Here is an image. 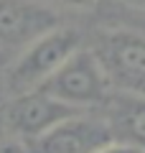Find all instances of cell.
<instances>
[{"label":"cell","mask_w":145,"mask_h":153,"mask_svg":"<svg viewBox=\"0 0 145 153\" xmlns=\"http://www.w3.org/2000/svg\"><path fill=\"white\" fill-rule=\"evenodd\" d=\"M38 89L84 112L89 107L102 105L107 94L112 92V84H109L97 54L92 49L79 46Z\"/></svg>","instance_id":"6da1fadb"},{"label":"cell","mask_w":145,"mask_h":153,"mask_svg":"<svg viewBox=\"0 0 145 153\" xmlns=\"http://www.w3.org/2000/svg\"><path fill=\"white\" fill-rule=\"evenodd\" d=\"M79 46L81 38L74 28L56 26L46 31L43 36H38L36 41H31L18 51V59L8 71V87L16 94L41 87Z\"/></svg>","instance_id":"7a4b0ae2"},{"label":"cell","mask_w":145,"mask_h":153,"mask_svg":"<svg viewBox=\"0 0 145 153\" xmlns=\"http://www.w3.org/2000/svg\"><path fill=\"white\" fill-rule=\"evenodd\" d=\"M112 89L145 94V33L107 31L92 49Z\"/></svg>","instance_id":"3957f363"},{"label":"cell","mask_w":145,"mask_h":153,"mask_svg":"<svg viewBox=\"0 0 145 153\" xmlns=\"http://www.w3.org/2000/svg\"><path fill=\"white\" fill-rule=\"evenodd\" d=\"M81 112V110L64 105L61 100L51 97L43 89H28V92H18L8 105H3V115H5V128L8 135L21 138L26 143H33L48 133L54 125L61 120L71 117V115Z\"/></svg>","instance_id":"277c9868"},{"label":"cell","mask_w":145,"mask_h":153,"mask_svg":"<svg viewBox=\"0 0 145 153\" xmlns=\"http://www.w3.org/2000/svg\"><path fill=\"white\" fill-rule=\"evenodd\" d=\"M107 143H112V133L102 115L76 112L28 146L31 153H97Z\"/></svg>","instance_id":"5b68a950"},{"label":"cell","mask_w":145,"mask_h":153,"mask_svg":"<svg viewBox=\"0 0 145 153\" xmlns=\"http://www.w3.org/2000/svg\"><path fill=\"white\" fill-rule=\"evenodd\" d=\"M59 26V13L41 0H0V44L21 51Z\"/></svg>","instance_id":"8992f818"},{"label":"cell","mask_w":145,"mask_h":153,"mask_svg":"<svg viewBox=\"0 0 145 153\" xmlns=\"http://www.w3.org/2000/svg\"><path fill=\"white\" fill-rule=\"evenodd\" d=\"M99 107L104 123L109 125L112 140L135 146L145 153V94L115 89Z\"/></svg>","instance_id":"52a82bcc"},{"label":"cell","mask_w":145,"mask_h":153,"mask_svg":"<svg viewBox=\"0 0 145 153\" xmlns=\"http://www.w3.org/2000/svg\"><path fill=\"white\" fill-rule=\"evenodd\" d=\"M0 153H31V146L21 138H3L0 140Z\"/></svg>","instance_id":"ba28073f"},{"label":"cell","mask_w":145,"mask_h":153,"mask_svg":"<svg viewBox=\"0 0 145 153\" xmlns=\"http://www.w3.org/2000/svg\"><path fill=\"white\" fill-rule=\"evenodd\" d=\"M46 5H64V8H74V10H89L97 5V0H41Z\"/></svg>","instance_id":"9c48e42d"},{"label":"cell","mask_w":145,"mask_h":153,"mask_svg":"<svg viewBox=\"0 0 145 153\" xmlns=\"http://www.w3.org/2000/svg\"><path fill=\"white\" fill-rule=\"evenodd\" d=\"M97 153H143V151H140V148H135V146H127V143L112 140V143H107L104 148H99Z\"/></svg>","instance_id":"30bf717a"},{"label":"cell","mask_w":145,"mask_h":153,"mask_svg":"<svg viewBox=\"0 0 145 153\" xmlns=\"http://www.w3.org/2000/svg\"><path fill=\"white\" fill-rule=\"evenodd\" d=\"M8 138V128H5V115H3V105H0V140Z\"/></svg>","instance_id":"8fae6325"},{"label":"cell","mask_w":145,"mask_h":153,"mask_svg":"<svg viewBox=\"0 0 145 153\" xmlns=\"http://www.w3.org/2000/svg\"><path fill=\"white\" fill-rule=\"evenodd\" d=\"M120 3H125L130 8H138V10H145V0H120Z\"/></svg>","instance_id":"7c38bea8"},{"label":"cell","mask_w":145,"mask_h":153,"mask_svg":"<svg viewBox=\"0 0 145 153\" xmlns=\"http://www.w3.org/2000/svg\"><path fill=\"white\" fill-rule=\"evenodd\" d=\"M0 105H3V89H0Z\"/></svg>","instance_id":"4fadbf2b"}]
</instances>
